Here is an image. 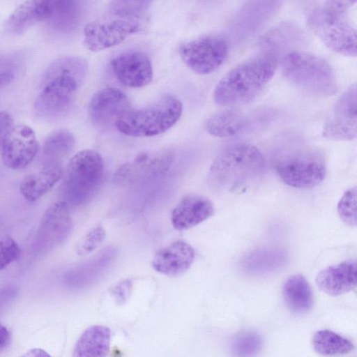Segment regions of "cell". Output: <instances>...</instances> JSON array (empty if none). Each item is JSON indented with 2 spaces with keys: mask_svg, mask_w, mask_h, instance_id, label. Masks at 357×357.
Segmentation results:
<instances>
[{
  "mask_svg": "<svg viewBox=\"0 0 357 357\" xmlns=\"http://www.w3.org/2000/svg\"><path fill=\"white\" fill-rule=\"evenodd\" d=\"M106 232L102 226H96L91 229L81 240L77 253L84 256L94 251L103 242Z\"/></svg>",
  "mask_w": 357,
  "mask_h": 357,
  "instance_id": "36",
  "label": "cell"
},
{
  "mask_svg": "<svg viewBox=\"0 0 357 357\" xmlns=\"http://www.w3.org/2000/svg\"><path fill=\"white\" fill-rule=\"evenodd\" d=\"M63 174L62 164L43 166L38 172L27 175L22 179L20 192L26 200L36 202L53 188Z\"/></svg>",
  "mask_w": 357,
  "mask_h": 357,
  "instance_id": "25",
  "label": "cell"
},
{
  "mask_svg": "<svg viewBox=\"0 0 357 357\" xmlns=\"http://www.w3.org/2000/svg\"><path fill=\"white\" fill-rule=\"evenodd\" d=\"M229 54L227 40L218 35H205L182 43L179 54L183 63L199 75L218 70Z\"/></svg>",
  "mask_w": 357,
  "mask_h": 357,
  "instance_id": "10",
  "label": "cell"
},
{
  "mask_svg": "<svg viewBox=\"0 0 357 357\" xmlns=\"http://www.w3.org/2000/svg\"><path fill=\"white\" fill-rule=\"evenodd\" d=\"M130 110L127 96L119 89L107 87L96 92L91 99L89 114L93 124L108 128Z\"/></svg>",
  "mask_w": 357,
  "mask_h": 357,
  "instance_id": "16",
  "label": "cell"
},
{
  "mask_svg": "<svg viewBox=\"0 0 357 357\" xmlns=\"http://www.w3.org/2000/svg\"><path fill=\"white\" fill-rule=\"evenodd\" d=\"M275 171L287 185L308 188L321 183L326 175V162L323 153L312 147H300L281 155L276 160Z\"/></svg>",
  "mask_w": 357,
  "mask_h": 357,
  "instance_id": "7",
  "label": "cell"
},
{
  "mask_svg": "<svg viewBox=\"0 0 357 357\" xmlns=\"http://www.w3.org/2000/svg\"><path fill=\"white\" fill-rule=\"evenodd\" d=\"M174 158V153L167 150L142 153L119 167L114 181L119 185H130L153 179L168 171Z\"/></svg>",
  "mask_w": 357,
  "mask_h": 357,
  "instance_id": "12",
  "label": "cell"
},
{
  "mask_svg": "<svg viewBox=\"0 0 357 357\" xmlns=\"http://www.w3.org/2000/svg\"><path fill=\"white\" fill-rule=\"evenodd\" d=\"M23 356H35V357H39V356H50L45 351L38 349V348H34L31 349L27 351L24 354L22 355Z\"/></svg>",
  "mask_w": 357,
  "mask_h": 357,
  "instance_id": "42",
  "label": "cell"
},
{
  "mask_svg": "<svg viewBox=\"0 0 357 357\" xmlns=\"http://www.w3.org/2000/svg\"><path fill=\"white\" fill-rule=\"evenodd\" d=\"M306 38L303 29L294 22H283L270 30L260 40L259 45L262 52L278 54L298 50L304 43Z\"/></svg>",
  "mask_w": 357,
  "mask_h": 357,
  "instance_id": "22",
  "label": "cell"
},
{
  "mask_svg": "<svg viewBox=\"0 0 357 357\" xmlns=\"http://www.w3.org/2000/svg\"><path fill=\"white\" fill-rule=\"evenodd\" d=\"M52 19L59 28H68L75 23L80 13L79 0H49Z\"/></svg>",
  "mask_w": 357,
  "mask_h": 357,
  "instance_id": "31",
  "label": "cell"
},
{
  "mask_svg": "<svg viewBox=\"0 0 357 357\" xmlns=\"http://www.w3.org/2000/svg\"><path fill=\"white\" fill-rule=\"evenodd\" d=\"M195 257V250L189 243L183 241H176L155 253L152 266L162 274L169 276L179 275L190 268Z\"/></svg>",
  "mask_w": 357,
  "mask_h": 357,
  "instance_id": "18",
  "label": "cell"
},
{
  "mask_svg": "<svg viewBox=\"0 0 357 357\" xmlns=\"http://www.w3.org/2000/svg\"><path fill=\"white\" fill-rule=\"evenodd\" d=\"M3 164L11 169L28 166L38 151V143L33 129L26 125L13 126L5 137L1 146Z\"/></svg>",
  "mask_w": 357,
  "mask_h": 357,
  "instance_id": "15",
  "label": "cell"
},
{
  "mask_svg": "<svg viewBox=\"0 0 357 357\" xmlns=\"http://www.w3.org/2000/svg\"><path fill=\"white\" fill-rule=\"evenodd\" d=\"M88 71L87 61L78 56L56 59L45 70L34 113L41 120H56L71 107Z\"/></svg>",
  "mask_w": 357,
  "mask_h": 357,
  "instance_id": "1",
  "label": "cell"
},
{
  "mask_svg": "<svg viewBox=\"0 0 357 357\" xmlns=\"http://www.w3.org/2000/svg\"><path fill=\"white\" fill-rule=\"evenodd\" d=\"M142 27V17L109 12L85 24L83 45L92 52H99L122 43Z\"/></svg>",
  "mask_w": 357,
  "mask_h": 357,
  "instance_id": "8",
  "label": "cell"
},
{
  "mask_svg": "<svg viewBox=\"0 0 357 357\" xmlns=\"http://www.w3.org/2000/svg\"><path fill=\"white\" fill-rule=\"evenodd\" d=\"M116 257V250L114 248H107L76 267L68 274L69 284L74 287H84L93 283L112 264Z\"/></svg>",
  "mask_w": 357,
  "mask_h": 357,
  "instance_id": "26",
  "label": "cell"
},
{
  "mask_svg": "<svg viewBox=\"0 0 357 357\" xmlns=\"http://www.w3.org/2000/svg\"><path fill=\"white\" fill-rule=\"evenodd\" d=\"M21 256V249L10 236H0V271L17 261Z\"/></svg>",
  "mask_w": 357,
  "mask_h": 357,
  "instance_id": "35",
  "label": "cell"
},
{
  "mask_svg": "<svg viewBox=\"0 0 357 357\" xmlns=\"http://www.w3.org/2000/svg\"><path fill=\"white\" fill-rule=\"evenodd\" d=\"M249 116L238 110L228 109L211 116L204 127L210 135L222 138L234 137L245 133L251 126Z\"/></svg>",
  "mask_w": 357,
  "mask_h": 357,
  "instance_id": "24",
  "label": "cell"
},
{
  "mask_svg": "<svg viewBox=\"0 0 357 357\" xmlns=\"http://www.w3.org/2000/svg\"><path fill=\"white\" fill-rule=\"evenodd\" d=\"M283 0H247L233 17L229 35L245 40L257 33L280 9Z\"/></svg>",
  "mask_w": 357,
  "mask_h": 357,
  "instance_id": "13",
  "label": "cell"
},
{
  "mask_svg": "<svg viewBox=\"0 0 357 357\" xmlns=\"http://www.w3.org/2000/svg\"><path fill=\"white\" fill-rule=\"evenodd\" d=\"M356 0H325L324 8L325 10L338 15H344Z\"/></svg>",
  "mask_w": 357,
  "mask_h": 357,
  "instance_id": "38",
  "label": "cell"
},
{
  "mask_svg": "<svg viewBox=\"0 0 357 357\" xmlns=\"http://www.w3.org/2000/svg\"><path fill=\"white\" fill-rule=\"evenodd\" d=\"M15 78V74L10 70L0 71V89L10 84Z\"/></svg>",
  "mask_w": 357,
  "mask_h": 357,
  "instance_id": "41",
  "label": "cell"
},
{
  "mask_svg": "<svg viewBox=\"0 0 357 357\" xmlns=\"http://www.w3.org/2000/svg\"><path fill=\"white\" fill-rule=\"evenodd\" d=\"M282 296L289 310L296 314L309 312L313 304V296L306 279L297 274L289 277L283 284Z\"/></svg>",
  "mask_w": 357,
  "mask_h": 357,
  "instance_id": "28",
  "label": "cell"
},
{
  "mask_svg": "<svg viewBox=\"0 0 357 357\" xmlns=\"http://www.w3.org/2000/svg\"><path fill=\"white\" fill-rule=\"evenodd\" d=\"M111 67L123 85L139 88L149 84L153 78V68L149 56L142 51H130L115 56Z\"/></svg>",
  "mask_w": 357,
  "mask_h": 357,
  "instance_id": "17",
  "label": "cell"
},
{
  "mask_svg": "<svg viewBox=\"0 0 357 357\" xmlns=\"http://www.w3.org/2000/svg\"><path fill=\"white\" fill-rule=\"evenodd\" d=\"M52 15L49 0H26L9 15L6 29L11 34L20 36L37 23L50 19Z\"/></svg>",
  "mask_w": 357,
  "mask_h": 357,
  "instance_id": "21",
  "label": "cell"
},
{
  "mask_svg": "<svg viewBox=\"0 0 357 357\" xmlns=\"http://www.w3.org/2000/svg\"><path fill=\"white\" fill-rule=\"evenodd\" d=\"M356 280V261L349 260L321 271L316 278V283L324 293L338 296L354 289Z\"/></svg>",
  "mask_w": 357,
  "mask_h": 357,
  "instance_id": "20",
  "label": "cell"
},
{
  "mask_svg": "<svg viewBox=\"0 0 357 357\" xmlns=\"http://www.w3.org/2000/svg\"><path fill=\"white\" fill-rule=\"evenodd\" d=\"M104 162L93 150L79 151L70 160L63 172L60 194L68 206L89 203L96 194L103 178Z\"/></svg>",
  "mask_w": 357,
  "mask_h": 357,
  "instance_id": "5",
  "label": "cell"
},
{
  "mask_svg": "<svg viewBox=\"0 0 357 357\" xmlns=\"http://www.w3.org/2000/svg\"><path fill=\"white\" fill-rule=\"evenodd\" d=\"M112 333L106 326L95 325L89 327L75 343L73 356L103 357L110 349Z\"/></svg>",
  "mask_w": 357,
  "mask_h": 357,
  "instance_id": "27",
  "label": "cell"
},
{
  "mask_svg": "<svg viewBox=\"0 0 357 357\" xmlns=\"http://www.w3.org/2000/svg\"><path fill=\"white\" fill-rule=\"evenodd\" d=\"M133 282L126 279L119 282L112 290V296L118 305L124 304L130 298Z\"/></svg>",
  "mask_w": 357,
  "mask_h": 357,
  "instance_id": "37",
  "label": "cell"
},
{
  "mask_svg": "<svg viewBox=\"0 0 357 357\" xmlns=\"http://www.w3.org/2000/svg\"><path fill=\"white\" fill-rule=\"evenodd\" d=\"M282 73L291 85L311 95L328 97L337 91L334 71L322 57L301 51L282 56Z\"/></svg>",
  "mask_w": 357,
  "mask_h": 357,
  "instance_id": "4",
  "label": "cell"
},
{
  "mask_svg": "<svg viewBox=\"0 0 357 357\" xmlns=\"http://www.w3.org/2000/svg\"><path fill=\"white\" fill-rule=\"evenodd\" d=\"M182 112V102L173 96L165 95L143 108L130 110L116 122L115 126L128 136H155L172 128Z\"/></svg>",
  "mask_w": 357,
  "mask_h": 357,
  "instance_id": "6",
  "label": "cell"
},
{
  "mask_svg": "<svg viewBox=\"0 0 357 357\" xmlns=\"http://www.w3.org/2000/svg\"><path fill=\"white\" fill-rule=\"evenodd\" d=\"M70 207L59 200L49 206L44 212L33 241L38 253H45L62 244L73 230Z\"/></svg>",
  "mask_w": 357,
  "mask_h": 357,
  "instance_id": "11",
  "label": "cell"
},
{
  "mask_svg": "<svg viewBox=\"0 0 357 357\" xmlns=\"http://www.w3.org/2000/svg\"><path fill=\"white\" fill-rule=\"evenodd\" d=\"M309 24L317 36L332 51L344 56H356V31L344 15L332 13L321 8L311 14Z\"/></svg>",
  "mask_w": 357,
  "mask_h": 357,
  "instance_id": "9",
  "label": "cell"
},
{
  "mask_svg": "<svg viewBox=\"0 0 357 357\" xmlns=\"http://www.w3.org/2000/svg\"><path fill=\"white\" fill-rule=\"evenodd\" d=\"M286 252L280 248L256 250L245 255L240 261L243 273L249 275H263L278 271L287 262Z\"/></svg>",
  "mask_w": 357,
  "mask_h": 357,
  "instance_id": "23",
  "label": "cell"
},
{
  "mask_svg": "<svg viewBox=\"0 0 357 357\" xmlns=\"http://www.w3.org/2000/svg\"><path fill=\"white\" fill-rule=\"evenodd\" d=\"M337 211L342 221L349 225H356V188L348 189L337 204Z\"/></svg>",
  "mask_w": 357,
  "mask_h": 357,
  "instance_id": "34",
  "label": "cell"
},
{
  "mask_svg": "<svg viewBox=\"0 0 357 357\" xmlns=\"http://www.w3.org/2000/svg\"><path fill=\"white\" fill-rule=\"evenodd\" d=\"M10 331L0 321V351L6 349L10 344Z\"/></svg>",
  "mask_w": 357,
  "mask_h": 357,
  "instance_id": "40",
  "label": "cell"
},
{
  "mask_svg": "<svg viewBox=\"0 0 357 357\" xmlns=\"http://www.w3.org/2000/svg\"><path fill=\"white\" fill-rule=\"evenodd\" d=\"M278 57L261 52L236 65L218 82L215 102L224 107L240 105L255 99L275 75Z\"/></svg>",
  "mask_w": 357,
  "mask_h": 357,
  "instance_id": "2",
  "label": "cell"
},
{
  "mask_svg": "<svg viewBox=\"0 0 357 357\" xmlns=\"http://www.w3.org/2000/svg\"><path fill=\"white\" fill-rule=\"evenodd\" d=\"M12 126V119L6 111L0 112V144Z\"/></svg>",
  "mask_w": 357,
  "mask_h": 357,
  "instance_id": "39",
  "label": "cell"
},
{
  "mask_svg": "<svg viewBox=\"0 0 357 357\" xmlns=\"http://www.w3.org/2000/svg\"><path fill=\"white\" fill-rule=\"evenodd\" d=\"M356 84L351 85L336 100L323 128L324 137L352 140L357 133Z\"/></svg>",
  "mask_w": 357,
  "mask_h": 357,
  "instance_id": "14",
  "label": "cell"
},
{
  "mask_svg": "<svg viewBox=\"0 0 357 357\" xmlns=\"http://www.w3.org/2000/svg\"><path fill=\"white\" fill-rule=\"evenodd\" d=\"M153 0H109V12L123 15L142 17Z\"/></svg>",
  "mask_w": 357,
  "mask_h": 357,
  "instance_id": "33",
  "label": "cell"
},
{
  "mask_svg": "<svg viewBox=\"0 0 357 357\" xmlns=\"http://www.w3.org/2000/svg\"><path fill=\"white\" fill-rule=\"evenodd\" d=\"M75 137L68 130L59 129L45 139L41 150L43 166L63 164L75 146Z\"/></svg>",
  "mask_w": 357,
  "mask_h": 357,
  "instance_id": "29",
  "label": "cell"
},
{
  "mask_svg": "<svg viewBox=\"0 0 357 357\" xmlns=\"http://www.w3.org/2000/svg\"><path fill=\"white\" fill-rule=\"evenodd\" d=\"M265 159L255 146L236 143L222 149L212 162L207 182L212 187L234 190L253 183L263 174Z\"/></svg>",
  "mask_w": 357,
  "mask_h": 357,
  "instance_id": "3",
  "label": "cell"
},
{
  "mask_svg": "<svg viewBox=\"0 0 357 357\" xmlns=\"http://www.w3.org/2000/svg\"><path fill=\"white\" fill-rule=\"evenodd\" d=\"M261 339L253 332H243L236 335L231 342L234 355L249 356L256 354L261 347Z\"/></svg>",
  "mask_w": 357,
  "mask_h": 357,
  "instance_id": "32",
  "label": "cell"
},
{
  "mask_svg": "<svg viewBox=\"0 0 357 357\" xmlns=\"http://www.w3.org/2000/svg\"><path fill=\"white\" fill-rule=\"evenodd\" d=\"M312 345L318 354L324 356L346 354L354 349L349 340L328 330L317 331L313 336Z\"/></svg>",
  "mask_w": 357,
  "mask_h": 357,
  "instance_id": "30",
  "label": "cell"
},
{
  "mask_svg": "<svg viewBox=\"0 0 357 357\" xmlns=\"http://www.w3.org/2000/svg\"><path fill=\"white\" fill-rule=\"evenodd\" d=\"M214 213L212 202L197 194L183 197L172 212L171 222L178 230L192 228L205 221Z\"/></svg>",
  "mask_w": 357,
  "mask_h": 357,
  "instance_id": "19",
  "label": "cell"
}]
</instances>
